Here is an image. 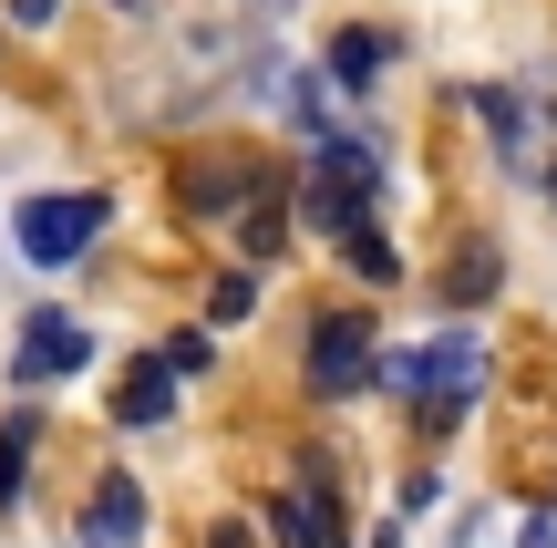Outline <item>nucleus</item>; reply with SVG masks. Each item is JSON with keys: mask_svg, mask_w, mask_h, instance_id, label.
<instances>
[{"mask_svg": "<svg viewBox=\"0 0 557 548\" xmlns=\"http://www.w3.org/2000/svg\"><path fill=\"white\" fill-rule=\"evenodd\" d=\"M382 373L413 393L423 425H465V414H475V393H485V331H475V321H444L413 363H382Z\"/></svg>", "mask_w": 557, "mask_h": 548, "instance_id": "obj_1", "label": "nucleus"}, {"mask_svg": "<svg viewBox=\"0 0 557 548\" xmlns=\"http://www.w3.org/2000/svg\"><path fill=\"white\" fill-rule=\"evenodd\" d=\"M11 239H21V259H32V269H73L83 248L103 239V197H94V186H73V197H32L11 218Z\"/></svg>", "mask_w": 557, "mask_h": 548, "instance_id": "obj_2", "label": "nucleus"}, {"mask_svg": "<svg viewBox=\"0 0 557 548\" xmlns=\"http://www.w3.org/2000/svg\"><path fill=\"white\" fill-rule=\"evenodd\" d=\"M475 114H485V135H496V156L517 166H537V176H557V114L547 103H527V94H506V83H475Z\"/></svg>", "mask_w": 557, "mask_h": 548, "instance_id": "obj_3", "label": "nucleus"}, {"mask_svg": "<svg viewBox=\"0 0 557 548\" xmlns=\"http://www.w3.org/2000/svg\"><path fill=\"white\" fill-rule=\"evenodd\" d=\"M372 373H382L372 363V321H361V310H320V331H310V383L341 404V393H361Z\"/></svg>", "mask_w": 557, "mask_h": 548, "instance_id": "obj_4", "label": "nucleus"}, {"mask_svg": "<svg viewBox=\"0 0 557 548\" xmlns=\"http://www.w3.org/2000/svg\"><path fill=\"white\" fill-rule=\"evenodd\" d=\"M83 363H94V331L62 321V310H32L21 342H11V373H21V383H62V373H83Z\"/></svg>", "mask_w": 557, "mask_h": 548, "instance_id": "obj_5", "label": "nucleus"}, {"mask_svg": "<svg viewBox=\"0 0 557 548\" xmlns=\"http://www.w3.org/2000/svg\"><path fill=\"white\" fill-rule=\"evenodd\" d=\"M176 197L197 207V218H218V207H269V197H278V176H269L259 156H197Z\"/></svg>", "mask_w": 557, "mask_h": 548, "instance_id": "obj_6", "label": "nucleus"}, {"mask_svg": "<svg viewBox=\"0 0 557 548\" xmlns=\"http://www.w3.org/2000/svg\"><path fill=\"white\" fill-rule=\"evenodd\" d=\"M278 548H351V528H341V487L320 466L278 487Z\"/></svg>", "mask_w": 557, "mask_h": 548, "instance_id": "obj_7", "label": "nucleus"}, {"mask_svg": "<svg viewBox=\"0 0 557 548\" xmlns=\"http://www.w3.org/2000/svg\"><path fill=\"white\" fill-rule=\"evenodd\" d=\"M145 538V487L135 476H103L94 508H83V548H135Z\"/></svg>", "mask_w": 557, "mask_h": 548, "instance_id": "obj_8", "label": "nucleus"}, {"mask_svg": "<svg viewBox=\"0 0 557 548\" xmlns=\"http://www.w3.org/2000/svg\"><path fill=\"white\" fill-rule=\"evenodd\" d=\"M165 414H176V363H135L124 373V393H114V425H165Z\"/></svg>", "mask_w": 557, "mask_h": 548, "instance_id": "obj_9", "label": "nucleus"}, {"mask_svg": "<svg viewBox=\"0 0 557 548\" xmlns=\"http://www.w3.org/2000/svg\"><path fill=\"white\" fill-rule=\"evenodd\" d=\"M382 62H393V32H361V21H351V32L331 41V83H351V94L382 73Z\"/></svg>", "mask_w": 557, "mask_h": 548, "instance_id": "obj_10", "label": "nucleus"}, {"mask_svg": "<svg viewBox=\"0 0 557 548\" xmlns=\"http://www.w3.org/2000/svg\"><path fill=\"white\" fill-rule=\"evenodd\" d=\"M485 290H496V248H485V239H465V248H455V269H444V301H455V310H475Z\"/></svg>", "mask_w": 557, "mask_h": 548, "instance_id": "obj_11", "label": "nucleus"}, {"mask_svg": "<svg viewBox=\"0 0 557 548\" xmlns=\"http://www.w3.org/2000/svg\"><path fill=\"white\" fill-rule=\"evenodd\" d=\"M341 259H351V269H361V280H372V290H382V280H403V259H393V239H382L372 218H361L351 239H341Z\"/></svg>", "mask_w": 557, "mask_h": 548, "instance_id": "obj_12", "label": "nucleus"}, {"mask_svg": "<svg viewBox=\"0 0 557 548\" xmlns=\"http://www.w3.org/2000/svg\"><path fill=\"white\" fill-rule=\"evenodd\" d=\"M21 455H32V414H11V425H0V508L21 497Z\"/></svg>", "mask_w": 557, "mask_h": 548, "instance_id": "obj_13", "label": "nucleus"}, {"mask_svg": "<svg viewBox=\"0 0 557 548\" xmlns=\"http://www.w3.org/2000/svg\"><path fill=\"white\" fill-rule=\"evenodd\" d=\"M248 301H259V290H248V269H227V280H218V321H248Z\"/></svg>", "mask_w": 557, "mask_h": 548, "instance_id": "obj_14", "label": "nucleus"}, {"mask_svg": "<svg viewBox=\"0 0 557 548\" xmlns=\"http://www.w3.org/2000/svg\"><path fill=\"white\" fill-rule=\"evenodd\" d=\"M517 548H557V517H527V538Z\"/></svg>", "mask_w": 557, "mask_h": 548, "instance_id": "obj_15", "label": "nucleus"}, {"mask_svg": "<svg viewBox=\"0 0 557 548\" xmlns=\"http://www.w3.org/2000/svg\"><path fill=\"white\" fill-rule=\"evenodd\" d=\"M62 11V0H11V21H52Z\"/></svg>", "mask_w": 557, "mask_h": 548, "instance_id": "obj_16", "label": "nucleus"}, {"mask_svg": "<svg viewBox=\"0 0 557 548\" xmlns=\"http://www.w3.org/2000/svg\"><path fill=\"white\" fill-rule=\"evenodd\" d=\"M207 548H259V538H248V528H218V538H207Z\"/></svg>", "mask_w": 557, "mask_h": 548, "instance_id": "obj_17", "label": "nucleus"}, {"mask_svg": "<svg viewBox=\"0 0 557 548\" xmlns=\"http://www.w3.org/2000/svg\"><path fill=\"white\" fill-rule=\"evenodd\" d=\"M372 548H403V538H372Z\"/></svg>", "mask_w": 557, "mask_h": 548, "instance_id": "obj_18", "label": "nucleus"}]
</instances>
